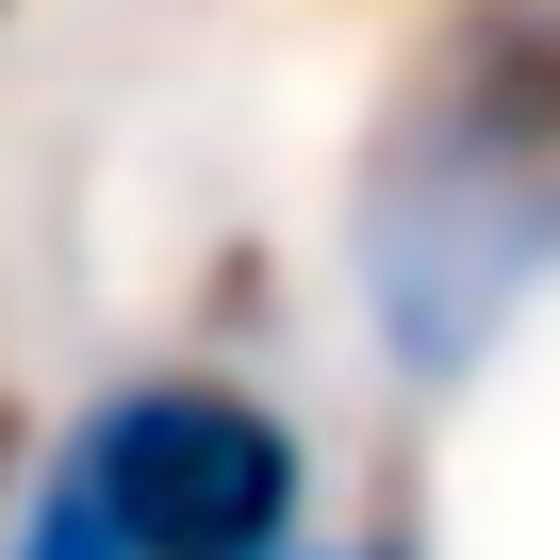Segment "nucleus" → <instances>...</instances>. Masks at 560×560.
Returning a JSON list of instances; mask_svg holds the SVG:
<instances>
[{
  "instance_id": "obj_5",
  "label": "nucleus",
  "mask_w": 560,
  "mask_h": 560,
  "mask_svg": "<svg viewBox=\"0 0 560 560\" xmlns=\"http://www.w3.org/2000/svg\"><path fill=\"white\" fill-rule=\"evenodd\" d=\"M0 478H18V412H0Z\"/></svg>"
},
{
  "instance_id": "obj_4",
  "label": "nucleus",
  "mask_w": 560,
  "mask_h": 560,
  "mask_svg": "<svg viewBox=\"0 0 560 560\" xmlns=\"http://www.w3.org/2000/svg\"><path fill=\"white\" fill-rule=\"evenodd\" d=\"M280 560H380V544H280Z\"/></svg>"
},
{
  "instance_id": "obj_1",
  "label": "nucleus",
  "mask_w": 560,
  "mask_h": 560,
  "mask_svg": "<svg viewBox=\"0 0 560 560\" xmlns=\"http://www.w3.org/2000/svg\"><path fill=\"white\" fill-rule=\"evenodd\" d=\"M560 280V0H462L363 149V298L396 380H462Z\"/></svg>"
},
{
  "instance_id": "obj_2",
  "label": "nucleus",
  "mask_w": 560,
  "mask_h": 560,
  "mask_svg": "<svg viewBox=\"0 0 560 560\" xmlns=\"http://www.w3.org/2000/svg\"><path fill=\"white\" fill-rule=\"evenodd\" d=\"M50 462L100 494V527L132 560H280L298 544V494H314L298 429L264 396H231V380H116Z\"/></svg>"
},
{
  "instance_id": "obj_3",
  "label": "nucleus",
  "mask_w": 560,
  "mask_h": 560,
  "mask_svg": "<svg viewBox=\"0 0 560 560\" xmlns=\"http://www.w3.org/2000/svg\"><path fill=\"white\" fill-rule=\"evenodd\" d=\"M0 560H132V544L100 527V494H83L67 462H34V494H18V527H0Z\"/></svg>"
}]
</instances>
